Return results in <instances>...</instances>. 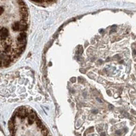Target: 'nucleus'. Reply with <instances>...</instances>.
<instances>
[{
  "label": "nucleus",
  "mask_w": 136,
  "mask_h": 136,
  "mask_svg": "<svg viewBox=\"0 0 136 136\" xmlns=\"http://www.w3.org/2000/svg\"><path fill=\"white\" fill-rule=\"evenodd\" d=\"M11 51V47H10V45H6L5 47H4V53H9Z\"/></svg>",
  "instance_id": "obj_7"
},
{
  "label": "nucleus",
  "mask_w": 136,
  "mask_h": 136,
  "mask_svg": "<svg viewBox=\"0 0 136 136\" xmlns=\"http://www.w3.org/2000/svg\"><path fill=\"white\" fill-rule=\"evenodd\" d=\"M11 61V59L8 57V56H6L5 58H4V61H3V65L5 66H7L8 65L10 64V62Z\"/></svg>",
  "instance_id": "obj_5"
},
{
  "label": "nucleus",
  "mask_w": 136,
  "mask_h": 136,
  "mask_svg": "<svg viewBox=\"0 0 136 136\" xmlns=\"http://www.w3.org/2000/svg\"><path fill=\"white\" fill-rule=\"evenodd\" d=\"M105 136V133H102V136Z\"/></svg>",
  "instance_id": "obj_10"
},
{
  "label": "nucleus",
  "mask_w": 136,
  "mask_h": 136,
  "mask_svg": "<svg viewBox=\"0 0 136 136\" xmlns=\"http://www.w3.org/2000/svg\"><path fill=\"white\" fill-rule=\"evenodd\" d=\"M3 11H4V10H3V7H1V15H2Z\"/></svg>",
  "instance_id": "obj_9"
},
{
  "label": "nucleus",
  "mask_w": 136,
  "mask_h": 136,
  "mask_svg": "<svg viewBox=\"0 0 136 136\" xmlns=\"http://www.w3.org/2000/svg\"><path fill=\"white\" fill-rule=\"evenodd\" d=\"M26 38V34L25 32L19 33V37H18V41L19 43H22V42H25V39Z\"/></svg>",
  "instance_id": "obj_3"
},
{
  "label": "nucleus",
  "mask_w": 136,
  "mask_h": 136,
  "mask_svg": "<svg viewBox=\"0 0 136 136\" xmlns=\"http://www.w3.org/2000/svg\"><path fill=\"white\" fill-rule=\"evenodd\" d=\"M27 25H20L19 26V31H25L27 29Z\"/></svg>",
  "instance_id": "obj_6"
},
{
  "label": "nucleus",
  "mask_w": 136,
  "mask_h": 136,
  "mask_svg": "<svg viewBox=\"0 0 136 136\" xmlns=\"http://www.w3.org/2000/svg\"><path fill=\"white\" fill-rule=\"evenodd\" d=\"M19 26H20V23L19 22H15L13 25H12V29L13 31H18L19 29Z\"/></svg>",
  "instance_id": "obj_4"
},
{
  "label": "nucleus",
  "mask_w": 136,
  "mask_h": 136,
  "mask_svg": "<svg viewBox=\"0 0 136 136\" xmlns=\"http://www.w3.org/2000/svg\"><path fill=\"white\" fill-rule=\"evenodd\" d=\"M19 11H20V15L22 18V19L26 22L28 19V16L27 8L26 6H21V8L19 9Z\"/></svg>",
  "instance_id": "obj_1"
},
{
  "label": "nucleus",
  "mask_w": 136,
  "mask_h": 136,
  "mask_svg": "<svg viewBox=\"0 0 136 136\" xmlns=\"http://www.w3.org/2000/svg\"><path fill=\"white\" fill-rule=\"evenodd\" d=\"M134 54L135 55H136V51L135 50V51H134Z\"/></svg>",
  "instance_id": "obj_11"
},
{
  "label": "nucleus",
  "mask_w": 136,
  "mask_h": 136,
  "mask_svg": "<svg viewBox=\"0 0 136 136\" xmlns=\"http://www.w3.org/2000/svg\"><path fill=\"white\" fill-rule=\"evenodd\" d=\"M8 33L9 31L8 29L5 28H2L1 29V41H3V40H5L8 37Z\"/></svg>",
  "instance_id": "obj_2"
},
{
  "label": "nucleus",
  "mask_w": 136,
  "mask_h": 136,
  "mask_svg": "<svg viewBox=\"0 0 136 136\" xmlns=\"http://www.w3.org/2000/svg\"><path fill=\"white\" fill-rule=\"evenodd\" d=\"M18 2L19 3V5H21L22 6H25V3L23 1H18Z\"/></svg>",
  "instance_id": "obj_8"
}]
</instances>
